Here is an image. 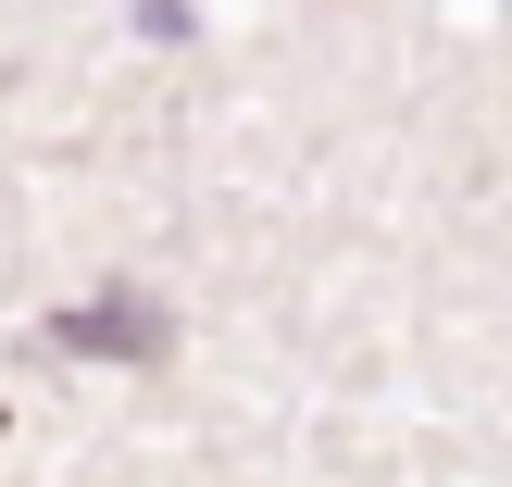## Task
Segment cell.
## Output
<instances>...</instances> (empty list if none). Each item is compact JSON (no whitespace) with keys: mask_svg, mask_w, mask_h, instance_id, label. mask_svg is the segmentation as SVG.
I'll return each mask as SVG.
<instances>
[{"mask_svg":"<svg viewBox=\"0 0 512 487\" xmlns=\"http://www.w3.org/2000/svg\"><path fill=\"white\" fill-rule=\"evenodd\" d=\"M38 350H63V363H163V350H175V313H163L150 288H125V275H113L100 300L50 313V325H38Z\"/></svg>","mask_w":512,"mask_h":487,"instance_id":"6da1fadb","label":"cell"}]
</instances>
